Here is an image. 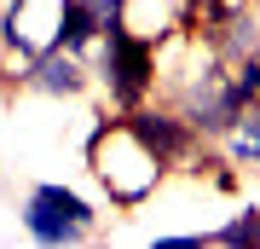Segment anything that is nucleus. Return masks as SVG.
<instances>
[{
    "instance_id": "8",
    "label": "nucleus",
    "mask_w": 260,
    "mask_h": 249,
    "mask_svg": "<svg viewBox=\"0 0 260 249\" xmlns=\"http://www.w3.org/2000/svg\"><path fill=\"white\" fill-rule=\"evenodd\" d=\"M225 151H232V162L260 168V99L243 104V116L232 122V133H225Z\"/></svg>"
},
{
    "instance_id": "12",
    "label": "nucleus",
    "mask_w": 260,
    "mask_h": 249,
    "mask_svg": "<svg viewBox=\"0 0 260 249\" xmlns=\"http://www.w3.org/2000/svg\"><path fill=\"white\" fill-rule=\"evenodd\" d=\"M179 6H191V12H214L220 0H179Z\"/></svg>"
},
{
    "instance_id": "5",
    "label": "nucleus",
    "mask_w": 260,
    "mask_h": 249,
    "mask_svg": "<svg viewBox=\"0 0 260 249\" xmlns=\"http://www.w3.org/2000/svg\"><path fill=\"white\" fill-rule=\"evenodd\" d=\"M23 81L35 87V93H52V99H75V93L87 87V70L75 64V52H64V46H47V52H29Z\"/></svg>"
},
{
    "instance_id": "10",
    "label": "nucleus",
    "mask_w": 260,
    "mask_h": 249,
    "mask_svg": "<svg viewBox=\"0 0 260 249\" xmlns=\"http://www.w3.org/2000/svg\"><path fill=\"white\" fill-rule=\"evenodd\" d=\"M237 87H243V99H260V52L237 58Z\"/></svg>"
},
{
    "instance_id": "11",
    "label": "nucleus",
    "mask_w": 260,
    "mask_h": 249,
    "mask_svg": "<svg viewBox=\"0 0 260 249\" xmlns=\"http://www.w3.org/2000/svg\"><path fill=\"white\" fill-rule=\"evenodd\" d=\"M87 6L99 12V29H116V23H127V18H121V6H127V0H87Z\"/></svg>"
},
{
    "instance_id": "4",
    "label": "nucleus",
    "mask_w": 260,
    "mask_h": 249,
    "mask_svg": "<svg viewBox=\"0 0 260 249\" xmlns=\"http://www.w3.org/2000/svg\"><path fill=\"white\" fill-rule=\"evenodd\" d=\"M121 128L139 139L162 168H168V162H185V157H191V139H197V128H191L185 116H156V110H127Z\"/></svg>"
},
{
    "instance_id": "2",
    "label": "nucleus",
    "mask_w": 260,
    "mask_h": 249,
    "mask_svg": "<svg viewBox=\"0 0 260 249\" xmlns=\"http://www.w3.org/2000/svg\"><path fill=\"white\" fill-rule=\"evenodd\" d=\"M243 104H249V99H243L237 75H225L220 58L203 64V70L185 81V93H179V116H185L197 133H220V139L232 133V122L243 116Z\"/></svg>"
},
{
    "instance_id": "3",
    "label": "nucleus",
    "mask_w": 260,
    "mask_h": 249,
    "mask_svg": "<svg viewBox=\"0 0 260 249\" xmlns=\"http://www.w3.org/2000/svg\"><path fill=\"white\" fill-rule=\"evenodd\" d=\"M150 81H156V46L145 35H133L127 23L104 29V87H110V99L121 110H139Z\"/></svg>"
},
{
    "instance_id": "6",
    "label": "nucleus",
    "mask_w": 260,
    "mask_h": 249,
    "mask_svg": "<svg viewBox=\"0 0 260 249\" xmlns=\"http://www.w3.org/2000/svg\"><path fill=\"white\" fill-rule=\"evenodd\" d=\"M208 18L220 23V29H214V52H220V58H232V64H237V58L260 52V23H254L249 6H243V12H220V6H214Z\"/></svg>"
},
{
    "instance_id": "7",
    "label": "nucleus",
    "mask_w": 260,
    "mask_h": 249,
    "mask_svg": "<svg viewBox=\"0 0 260 249\" xmlns=\"http://www.w3.org/2000/svg\"><path fill=\"white\" fill-rule=\"evenodd\" d=\"M104 29H99V12L87 6V0H64L58 6V29H52V41L47 46H64V52H81L87 41H99Z\"/></svg>"
},
{
    "instance_id": "9",
    "label": "nucleus",
    "mask_w": 260,
    "mask_h": 249,
    "mask_svg": "<svg viewBox=\"0 0 260 249\" xmlns=\"http://www.w3.org/2000/svg\"><path fill=\"white\" fill-rule=\"evenodd\" d=\"M203 243H225V249H260V209H249V214H237V220H225L220 232H203Z\"/></svg>"
},
{
    "instance_id": "1",
    "label": "nucleus",
    "mask_w": 260,
    "mask_h": 249,
    "mask_svg": "<svg viewBox=\"0 0 260 249\" xmlns=\"http://www.w3.org/2000/svg\"><path fill=\"white\" fill-rule=\"evenodd\" d=\"M99 220V209L87 203L81 191H70V185H35L29 191V203H23V232L35 243H81L87 232H93Z\"/></svg>"
}]
</instances>
